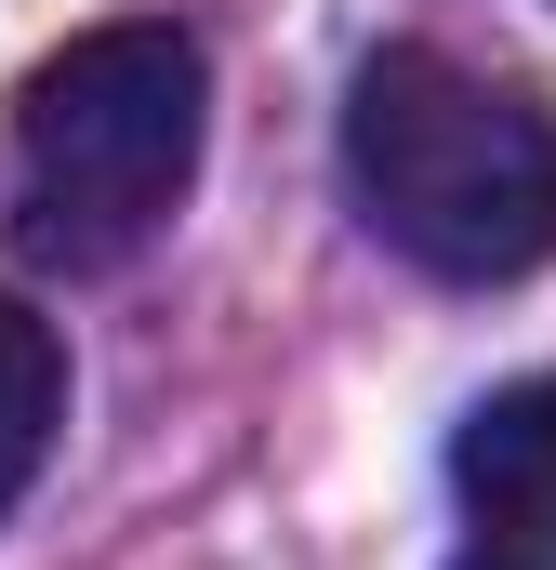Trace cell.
Returning a JSON list of instances; mask_svg holds the SVG:
<instances>
[{"mask_svg": "<svg viewBox=\"0 0 556 570\" xmlns=\"http://www.w3.org/2000/svg\"><path fill=\"white\" fill-rule=\"evenodd\" d=\"M199 120H212V67L186 27L133 13V27H80L67 53H40L0 134V213L27 266H67V279L133 266L199 186Z\"/></svg>", "mask_w": 556, "mask_h": 570, "instance_id": "obj_1", "label": "cell"}, {"mask_svg": "<svg viewBox=\"0 0 556 570\" xmlns=\"http://www.w3.org/2000/svg\"><path fill=\"white\" fill-rule=\"evenodd\" d=\"M345 186L371 239L411 253L424 279H530L556 253V107L398 40L345 94Z\"/></svg>", "mask_w": 556, "mask_h": 570, "instance_id": "obj_2", "label": "cell"}, {"mask_svg": "<svg viewBox=\"0 0 556 570\" xmlns=\"http://www.w3.org/2000/svg\"><path fill=\"white\" fill-rule=\"evenodd\" d=\"M450 491H464V518L490 531V558L556 570V372H530V385H504V399L464 412Z\"/></svg>", "mask_w": 556, "mask_h": 570, "instance_id": "obj_3", "label": "cell"}, {"mask_svg": "<svg viewBox=\"0 0 556 570\" xmlns=\"http://www.w3.org/2000/svg\"><path fill=\"white\" fill-rule=\"evenodd\" d=\"M53 425H67V345H53V318L27 292H0V518L53 464Z\"/></svg>", "mask_w": 556, "mask_h": 570, "instance_id": "obj_4", "label": "cell"}, {"mask_svg": "<svg viewBox=\"0 0 556 570\" xmlns=\"http://www.w3.org/2000/svg\"><path fill=\"white\" fill-rule=\"evenodd\" d=\"M464 570H530V558H464Z\"/></svg>", "mask_w": 556, "mask_h": 570, "instance_id": "obj_5", "label": "cell"}]
</instances>
